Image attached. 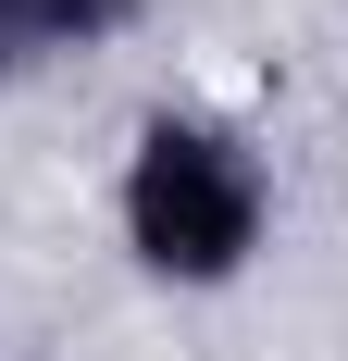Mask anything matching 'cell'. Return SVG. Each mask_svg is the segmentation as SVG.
Here are the masks:
<instances>
[{"mask_svg":"<svg viewBox=\"0 0 348 361\" xmlns=\"http://www.w3.org/2000/svg\"><path fill=\"white\" fill-rule=\"evenodd\" d=\"M112 237L174 299L249 287L261 250H274V162H261V137L237 112H199V100L137 112V137L112 162Z\"/></svg>","mask_w":348,"mask_h":361,"instance_id":"6da1fadb","label":"cell"},{"mask_svg":"<svg viewBox=\"0 0 348 361\" xmlns=\"http://www.w3.org/2000/svg\"><path fill=\"white\" fill-rule=\"evenodd\" d=\"M149 25V0H0V87H50V75H87L100 50Z\"/></svg>","mask_w":348,"mask_h":361,"instance_id":"7a4b0ae2","label":"cell"}]
</instances>
